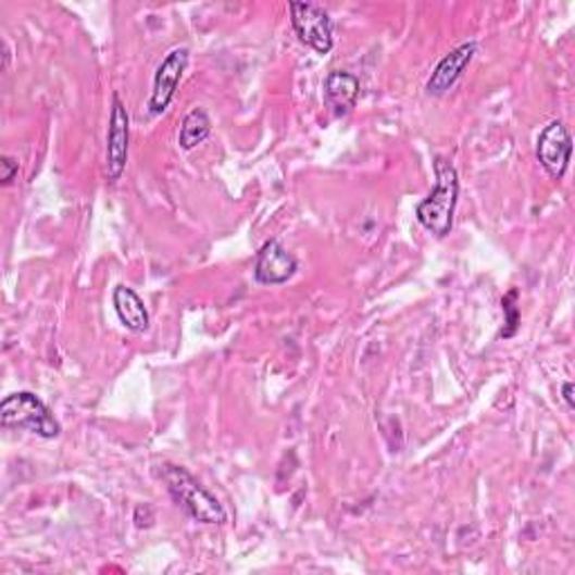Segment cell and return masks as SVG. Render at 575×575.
I'll use <instances>...</instances> for the list:
<instances>
[{
    "label": "cell",
    "mask_w": 575,
    "mask_h": 575,
    "mask_svg": "<svg viewBox=\"0 0 575 575\" xmlns=\"http://www.w3.org/2000/svg\"><path fill=\"white\" fill-rule=\"evenodd\" d=\"M0 168H3V176H0V180H3V185H12L18 176V162L10 155H3V160H0Z\"/></svg>",
    "instance_id": "obj_14"
},
{
    "label": "cell",
    "mask_w": 575,
    "mask_h": 575,
    "mask_svg": "<svg viewBox=\"0 0 575 575\" xmlns=\"http://www.w3.org/2000/svg\"><path fill=\"white\" fill-rule=\"evenodd\" d=\"M573 140L562 122H551L537 138V160L553 180H562L571 162Z\"/></svg>",
    "instance_id": "obj_7"
},
{
    "label": "cell",
    "mask_w": 575,
    "mask_h": 575,
    "mask_svg": "<svg viewBox=\"0 0 575 575\" xmlns=\"http://www.w3.org/2000/svg\"><path fill=\"white\" fill-rule=\"evenodd\" d=\"M360 97V79L345 71H333L324 82V101L333 115L351 113Z\"/></svg>",
    "instance_id": "obj_10"
},
{
    "label": "cell",
    "mask_w": 575,
    "mask_h": 575,
    "mask_svg": "<svg viewBox=\"0 0 575 575\" xmlns=\"http://www.w3.org/2000/svg\"><path fill=\"white\" fill-rule=\"evenodd\" d=\"M290 21L301 43H307L317 54H328L333 50V21L322 8L290 3Z\"/></svg>",
    "instance_id": "obj_4"
},
{
    "label": "cell",
    "mask_w": 575,
    "mask_h": 575,
    "mask_svg": "<svg viewBox=\"0 0 575 575\" xmlns=\"http://www.w3.org/2000/svg\"><path fill=\"white\" fill-rule=\"evenodd\" d=\"M113 307L120 317V322L133 330V333H145L149 330V311L140 295L128 286H117L113 290Z\"/></svg>",
    "instance_id": "obj_11"
},
{
    "label": "cell",
    "mask_w": 575,
    "mask_h": 575,
    "mask_svg": "<svg viewBox=\"0 0 575 575\" xmlns=\"http://www.w3.org/2000/svg\"><path fill=\"white\" fill-rule=\"evenodd\" d=\"M0 425L37 434L41 438H57L61 434V423L48 410V404L32 391L10 393L0 402Z\"/></svg>",
    "instance_id": "obj_3"
},
{
    "label": "cell",
    "mask_w": 575,
    "mask_h": 575,
    "mask_svg": "<svg viewBox=\"0 0 575 575\" xmlns=\"http://www.w3.org/2000/svg\"><path fill=\"white\" fill-rule=\"evenodd\" d=\"M128 138H130V117L122 104L120 95H113V109L107 133V174L111 183H117L128 162Z\"/></svg>",
    "instance_id": "obj_6"
},
{
    "label": "cell",
    "mask_w": 575,
    "mask_h": 575,
    "mask_svg": "<svg viewBox=\"0 0 575 575\" xmlns=\"http://www.w3.org/2000/svg\"><path fill=\"white\" fill-rule=\"evenodd\" d=\"M573 391H575L573 383H564V385H562V396H564V400H566V404H568V410H575V398H573Z\"/></svg>",
    "instance_id": "obj_15"
},
{
    "label": "cell",
    "mask_w": 575,
    "mask_h": 575,
    "mask_svg": "<svg viewBox=\"0 0 575 575\" xmlns=\"http://www.w3.org/2000/svg\"><path fill=\"white\" fill-rule=\"evenodd\" d=\"M212 133V120L205 109H193L191 113L185 115L180 124V135H178V145L185 151L196 149L198 145L205 142Z\"/></svg>",
    "instance_id": "obj_12"
},
{
    "label": "cell",
    "mask_w": 575,
    "mask_h": 575,
    "mask_svg": "<svg viewBox=\"0 0 575 575\" xmlns=\"http://www.w3.org/2000/svg\"><path fill=\"white\" fill-rule=\"evenodd\" d=\"M187 65H189V48H174L160 61L153 77V90L149 97L151 115H162L168 107H172Z\"/></svg>",
    "instance_id": "obj_5"
},
{
    "label": "cell",
    "mask_w": 575,
    "mask_h": 575,
    "mask_svg": "<svg viewBox=\"0 0 575 575\" xmlns=\"http://www.w3.org/2000/svg\"><path fill=\"white\" fill-rule=\"evenodd\" d=\"M477 54V41H467L454 48L450 54H446L438 65L434 67V73L427 82V92L434 97H443L465 73V67Z\"/></svg>",
    "instance_id": "obj_9"
},
{
    "label": "cell",
    "mask_w": 575,
    "mask_h": 575,
    "mask_svg": "<svg viewBox=\"0 0 575 575\" xmlns=\"http://www.w3.org/2000/svg\"><path fill=\"white\" fill-rule=\"evenodd\" d=\"M158 475L164 482L172 499L191 520L200 524H223L227 520L218 499L210 490L202 488L183 465L164 463L160 465Z\"/></svg>",
    "instance_id": "obj_2"
},
{
    "label": "cell",
    "mask_w": 575,
    "mask_h": 575,
    "mask_svg": "<svg viewBox=\"0 0 575 575\" xmlns=\"http://www.w3.org/2000/svg\"><path fill=\"white\" fill-rule=\"evenodd\" d=\"M297 273V259L279 243L267 241L257 254L254 279L263 286H282Z\"/></svg>",
    "instance_id": "obj_8"
},
{
    "label": "cell",
    "mask_w": 575,
    "mask_h": 575,
    "mask_svg": "<svg viewBox=\"0 0 575 575\" xmlns=\"http://www.w3.org/2000/svg\"><path fill=\"white\" fill-rule=\"evenodd\" d=\"M515 299H517V290H511L501 301L503 313H505V324H509L501 330V337H513L520 326V309L515 307Z\"/></svg>",
    "instance_id": "obj_13"
},
{
    "label": "cell",
    "mask_w": 575,
    "mask_h": 575,
    "mask_svg": "<svg viewBox=\"0 0 575 575\" xmlns=\"http://www.w3.org/2000/svg\"><path fill=\"white\" fill-rule=\"evenodd\" d=\"M434 174L436 187L423 202H418L416 218L427 232L438 236V239H443V236L452 232L454 223V210L459 200V174L454 164L441 155L434 160Z\"/></svg>",
    "instance_id": "obj_1"
}]
</instances>
